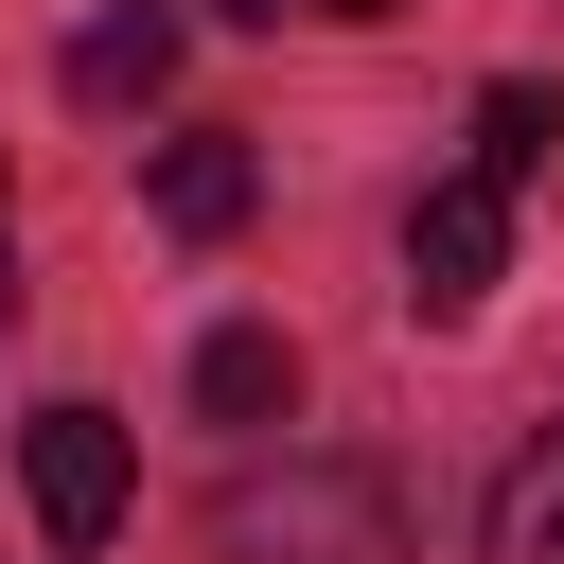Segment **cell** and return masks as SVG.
<instances>
[{
	"instance_id": "3",
	"label": "cell",
	"mask_w": 564,
	"mask_h": 564,
	"mask_svg": "<svg viewBox=\"0 0 564 564\" xmlns=\"http://www.w3.org/2000/svg\"><path fill=\"white\" fill-rule=\"evenodd\" d=\"M18 476H35V529H53V546H106V529H123V423H106V405H35Z\"/></svg>"
},
{
	"instance_id": "7",
	"label": "cell",
	"mask_w": 564,
	"mask_h": 564,
	"mask_svg": "<svg viewBox=\"0 0 564 564\" xmlns=\"http://www.w3.org/2000/svg\"><path fill=\"white\" fill-rule=\"evenodd\" d=\"M494 564H564V423L494 476Z\"/></svg>"
},
{
	"instance_id": "4",
	"label": "cell",
	"mask_w": 564,
	"mask_h": 564,
	"mask_svg": "<svg viewBox=\"0 0 564 564\" xmlns=\"http://www.w3.org/2000/svg\"><path fill=\"white\" fill-rule=\"evenodd\" d=\"M247 194H264V159H247L229 123H194V141H159V229H194V247H229V229H247Z\"/></svg>"
},
{
	"instance_id": "8",
	"label": "cell",
	"mask_w": 564,
	"mask_h": 564,
	"mask_svg": "<svg viewBox=\"0 0 564 564\" xmlns=\"http://www.w3.org/2000/svg\"><path fill=\"white\" fill-rule=\"evenodd\" d=\"M546 141H564V106H546V88H494V106H476V176H511V194H529V176H546Z\"/></svg>"
},
{
	"instance_id": "9",
	"label": "cell",
	"mask_w": 564,
	"mask_h": 564,
	"mask_svg": "<svg viewBox=\"0 0 564 564\" xmlns=\"http://www.w3.org/2000/svg\"><path fill=\"white\" fill-rule=\"evenodd\" d=\"M317 18H352V35H370V18H405V0H317Z\"/></svg>"
},
{
	"instance_id": "5",
	"label": "cell",
	"mask_w": 564,
	"mask_h": 564,
	"mask_svg": "<svg viewBox=\"0 0 564 564\" xmlns=\"http://www.w3.org/2000/svg\"><path fill=\"white\" fill-rule=\"evenodd\" d=\"M159 88H176V18L159 0H123V18L70 35V106H159Z\"/></svg>"
},
{
	"instance_id": "10",
	"label": "cell",
	"mask_w": 564,
	"mask_h": 564,
	"mask_svg": "<svg viewBox=\"0 0 564 564\" xmlns=\"http://www.w3.org/2000/svg\"><path fill=\"white\" fill-rule=\"evenodd\" d=\"M0 247H18V194H0Z\"/></svg>"
},
{
	"instance_id": "1",
	"label": "cell",
	"mask_w": 564,
	"mask_h": 564,
	"mask_svg": "<svg viewBox=\"0 0 564 564\" xmlns=\"http://www.w3.org/2000/svg\"><path fill=\"white\" fill-rule=\"evenodd\" d=\"M212 546H229V564H405V511H388V476H352V458H282V476H229Z\"/></svg>"
},
{
	"instance_id": "2",
	"label": "cell",
	"mask_w": 564,
	"mask_h": 564,
	"mask_svg": "<svg viewBox=\"0 0 564 564\" xmlns=\"http://www.w3.org/2000/svg\"><path fill=\"white\" fill-rule=\"evenodd\" d=\"M494 264H511V176H476V159H458V176L405 212V300H423V317H476V300H494Z\"/></svg>"
},
{
	"instance_id": "6",
	"label": "cell",
	"mask_w": 564,
	"mask_h": 564,
	"mask_svg": "<svg viewBox=\"0 0 564 564\" xmlns=\"http://www.w3.org/2000/svg\"><path fill=\"white\" fill-rule=\"evenodd\" d=\"M194 405H212V423H300V352H282L264 317H229V335L194 352Z\"/></svg>"
}]
</instances>
